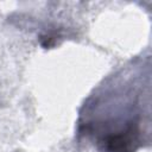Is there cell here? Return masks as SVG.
Here are the masks:
<instances>
[{"label": "cell", "mask_w": 152, "mask_h": 152, "mask_svg": "<svg viewBox=\"0 0 152 152\" xmlns=\"http://www.w3.org/2000/svg\"><path fill=\"white\" fill-rule=\"evenodd\" d=\"M132 131L109 137L106 140L108 152H129L132 148V141H134Z\"/></svg>", "instance_id": "cell-1"}]
</instances>
